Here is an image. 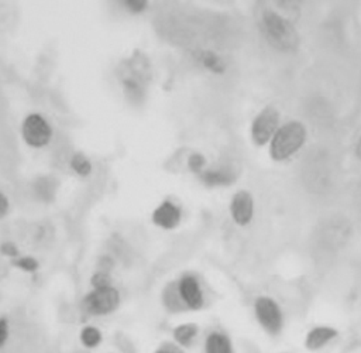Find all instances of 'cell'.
<instances>
[{"instance_id":"obj_1","label":"cell","mask_w":361,"mask_h":353,"mask_svg":"<svg viewBox=\"0 0 361 353\" xmlns=\"http://www.w3.org/2000/svg\"><path fill=\"white\" fill-rule=\"evenodd\" d=\"M260 29L267 43L279 53H292L299 46V36L293 22L277 11L267 9L262 12Z\"/></svg>"},{"instance_id":"obj_2","label":"cell","mask_w":361,"mask_h":353,"mask_svg":"<svg viewBox=\"0 0 361 353\" xmlns=\"http://www.w3.org/2000/svg\"><path fill=\"white\" fill-rule=\"evenodd\" d=\"M308 139L306 126L302 122L291 120L279 126L270 146V157L277 163H284L295 157Z\"/></svg>"},{"instance_id":"obj_3","label":"cell","mask_w":361,"mask_h":353,"mask_svg":"<svg viewBox=\"0 0 361 353\" xmlns=\"http://www.w3.org/2000/svg\"><path fill=\"white\" fill-rule=\"evenodd\" d=\"M254 316L260 328L271 337L279 336L285 328V315L281 305L268 295L255 298Z\"/></svg>"},{"instance_id":"obj_4","label":"cell","mask_w":361,"mask_h":353,"mask_svg":"<svg viewBox=\"0 0 361 353\" xmlns=\"http://www.w3.org/2000/svg\"><path fill=\"white\" fill-rule=\"evenodd\" d=\"M120 301V292L115 285L106 288H92L82 298V308L92 316H106L119 309Z\"/></svg>"},{"instance_id":"obj_5","label":"cell","mask_w":361,"mask_h":353,"mask_svg":"<svg viewBox=\"0 0 361 353\" xmlns=\"http://www.w3.org/2000/svg\"><path fill=\"white\" fill-rule=\"evenodd\" d=\"M54 136L50 122L40 113H30L22 123V137L25 143L34 150L47 147Z\"/></svg>"},{"instance_id":"obj_6","label":"cell","mask_w":361,"mask_h":353,"mask_svg":"<svg viewBox=\"0 0 361 353\" xmlns=\"http://www.w3.org/2000/svg\"><path fill=\"white\" fill-rule=\"evenodd\" d=\"M279 112L274 106L262 108L251 122L250 136L257 147L268 146L279 129Z\"/></svg>"},{"instance_id":"obj_7","label":"cell","mask_w":361,"mask_h":353,"mask_svg":"<svg viewBox=\"0 0 361 353\" xmlns=\"http://www.w3.org/2000/svg\"><path fill=\"white\" fill-rule=\"evenodd\" d=\"M229 212L237 226H248L253 222L255 205L254 198L247 190H240L233 194L229 205Z\"/></svg>"},{"instance_id":"obj_8","label":"cell","mask_w":361,"mask_h":353,"mask_svg":"<svg viewBox=\"0 0 361 353\" xmlns=\"http://www.w3.org/2000/svg\"><path fill=\"white\" fill-rule=\"evenodd\" d=\"M177 284L179 295L188 311H199L205 306V292L196 275L184 274Z\"/></svg>"},{"instance_id":"obj_9","label":"cell","mask_w":361,"mask_h":353,"mask_svg":"<svg viewBox=\"0 0 361 353\" xmlns=\"http://www.w3.org/2000/svg\"><path fill=\"white\" fill-rule=\"evenodd\" d=\"M338 336V330L331 325H315L312 326L303 339V346L308 352L316 353L327 347Z\"/></svg>"},{"instance_id":"obj_10","label":"cell","mask_w":361,"mask_h":353,"mask_svg":"<svg viewBox=\"0 0 361 353\" xmlns=\"http://www.w3.org/2000/svg\"><path fill=\"white\" fill-rule=\"evenodd\" d=\"M151 221L163 230H172L179 226L182 221V211L177 204L165 199L153 211Z\"/></svg>"},{"instance_id":"obj_11","label":"cell","mask_w":361,"mask_h":353,"mask_svg":"<svg viewBox=\"0 0 361 353\" xmlns=\"http://www.w3.org/2000/svg\"><path fill=\"white\" fill-rule=\"evenodd\" d=\"M203 353H234V346L226 332L212 330L205 337Z\"/></svg>"},{"instance_id":"obj_12","label":"cell","mask_w":361,"mask_h":353,"mask_svg":"<svg viewBox=\"0 0 361 353\" xmlns=\"http://www.w3.org/2000/svg\"><path fill=\"white\" fill-rule=\"evenodd\" d=\"M198 335H199V325L194 322L179 323L172 330L174 343H177L182 349L191 347L195 343Z\"/></svg>"},{"instance_id":"obj_13","label":"cell","mask_w":361,"mask_h":353,"mask_svg":"<svg viewBox=\"0 0 361 353\" xmlns=\"http://www.w3.org/2000/svg\"><path fill=\"white\" fill-rule=\"evenodd\" d=\"M161 298H163L164 308L171 314H179V312H184V311H188L182 298H181V295H179L177 281L168 283L164 287Z\"/></svg>"},{"instance_id":"obj_14","label":"cell","mask_w":361,"mask_h":353,"mask_svg":"<svg viewBox=\"0 0 361 353\" xmlns=\"http://www.w3.org/2000/svg\"><path fill=\"white\" fill-rule=\"evenodd\" d=\"M201 181L210 188L227 187L234 181L233 174L226 168H206L201 175Z\"/></svg>"},{"instance_id":"obj_15","label":"cell","mask_w":361,"mask_h":353,"mask_svg":"<svg viewBox=\"0 0 361 353\" xmlns=\"http://www.w3.org/2000/svg\"><path fill=\"white\" fill-rule=\"evenodd\" d=\"M198 60H199V64L213 75H223L227 71V64L224 63L222 56H219L215 51H210V50L201 51L198 56Z\"/></svg>"},{"instance_id":"obj_16","label":"cell","mask_w":361,"mask_h":353,"mask_svg":"<svg viewBox=\"0 0 361 353\" xmlns=\"http://www.w3.org/2000/svg\"><path fill=\"white\" fill-rule=\"evenodd\" d=\"M80 342L85 349H98L103 342V333L95 325H85L80 332Z\"/></svg>"},{"instance_id":"obj_17","label":"cell","mask_w":361,"mask_h":353,"mask_svg":"<svg viewBox=\"0 0 361 353\" xmlns=\"http://www.w3.org/2000/svg\"><path fill=\"white\" fill-rule=\"evenodd\" d=\"M70 167L71 170L81 178H87L92 174L94 171V166L91 163V160L81 151L72 154L71 161H70Z\"/></svg>"},{"instance_id":"obj_18","label":"cell","mask_w":361,"mask_h":353,"mask_svg":"<svg viewBox=\"0 0 361 353\" xmlns=\"http://www.w3.org/2000/svg\"><path fill=\"white\" fill-rule=\"evenodd\" d=\"M12 264L23 273L33 274L40 268V263L33 256H19L12 260Z\"/></svg>"},{"instance_id":"obj_19","label":"cell","mask_w":361,"mask_h":353,"mask_svg":"<svg viewBox=\"0 0 361 353\" xmlns=\"http://www.w3.org/2000/svg\"><path fill=\"white\" fill-rule=\"evenodd\" d=\"M91 285H92V288L112 287L113 285V280H112L110 273L108 270H98L91 277Z\"/></svg>"},{"instance_id":"obj_20","label":"cell","mask_w":361,"mask_h":353,"mask_svg":"<svg viewBox=\"0 0 361 353\" xmlns=\"http://www.w3.org/2000/svg\"><path fill=\"white\" fill-rule=\"evenodd\" d=\"M188 167L192 173L201 175L206 170V159L201 153H192L188 159Z\"/></svg>"},{"instance_id":"obj_21","label":"cell","mask_w":361,"mask_h":353,"mask_svg":"<svg viewBox=\"0 0 361 353\" xmlns=\"http://www.w3.org/2000/svg\"><path fill=\"white\" fill-rule=\"evenodd\" d=\"M123 6L132 15H141L147 11L148 2H146V0H126V2H123Z\"/></svg>"},{"instance_id":"obj_22","label":"cell","mask_w":361,"mask_h":353,"mask_svg":"<svg viewBox=\"0 0 361 353\" xmlns=\"http://www.w3.org/2000/svg\"><path fill=\"white\" fill-rule=\"evenodd\" d=\"M11 336V323L6 316H0V349H2Z\"/></svg>"},{"instance_id":"obj_23","label":"cell","mask_w":361,"mask_h":353,"mask_svg":"<svg viewBox=\"0 0 361 353\" xmlns=\"http://www.w3.org/2000/svg\"><path fill=\"white\" fill-rule=\"evenodd\" d=\"M0 253H2L4 256H6V257H9V259H12V260L20 256L18 246L15 243H12V242H5V243L0 244Z\"/></svg>"},{"instance_id":"obj_24","label":"cell","mask_w":361,"mask_h":353,"mask_svg":"<svg viewBox=\"0 0 361 353\" xmlns=\"http://www.w3.org/2000/svg\"><path fill=\"white\" fill-rule=\"evenodd\" d=\"M153 353H186V352L174 342H165L158 349H156Z\"/></svg>"},{"instance_id":"obj_25","label":"cell","mask_w":361,"mask_h":353,"mask_svg":"<svg viewBox=\"0 0 361 353\" xmlns=\"http://www.w3.org/2000/svg\"><path fill=\"white\" fill-rule=\"evenodd\" d=\"M9 211H11L9 198L4 191H0V221L5 219L9 215Z\"/></svg>"},{"instance_id":"obj_26","label":"cell","mask_w":361,"mask_h":353,"mask_svg":"<svg viewBox=\"0 0 361 353\" xmlns=\"http://www.w3.org/2000/svg\"><path fill=\"white\" fill-rule=\"evenodd\" d=\"M355 156H357V159L361 161V136L358 137V140H357V143H355Z\"/></svg>"}]
</instances>
